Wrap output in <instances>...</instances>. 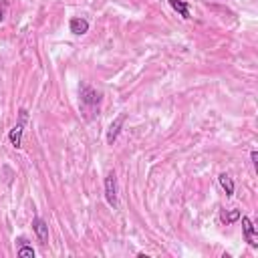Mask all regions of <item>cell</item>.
<instances>
[{"mask_svg": "<svg viewBox=\"0 0 258 258\" xmlns=\"http://www.w3.org/2000/svg\"><path fill=\"white\" fill-rule=\"evenodd\" d=\"M101 91H97L95 87L83 83L81 89H79V107H81V113L87 121L95 119L99 115V109H101Z\"/></svg>", "mask_w": 258, "mask_h": 258, "instance_id": "1", "label": "cell"}, {"mask_svg": "<svg viewBox=\"0 0 258 258\" xmlns=\"http://www.w3.org/2000/svg\"><path fill=\"white\" fill-rule=\"evenodd\" d=\"M26 121H28V111H26V109H20V111H18V121H16V125H14V127L10 129V133H8V141H10V145L16 147V149L22 147V133H24Z\"/></svg>", "mask_w": 258, "mask_h": 258, "instance_id": "2", "label": "cell"}, {"mask_svg": "<svg viewBox=\"0 0 258 258\" xmlns=\"http://www.w3.org/2000/svg\"><path fill=\"white\" fill-rule=\"evenodd\" d=\"M105 200L111 208H117L119 202H117V175L115 171H109L105 175Z\"/></svg>", "mask_w": 258, "mask_h": 258, "instance_id": "3", "label": "cell"}, {"mask_svg": "<svg viewBox=\"0 0 258 258\" xmlns=\"http://www.w3.org/2000/svg\"><path fill=\"white\" fill-rule=\"evenodd\" d=\"M125 121H127V113H119V115L113 119V123H111L109 129H107V143H109V145H113V143L117 141V137H119V133H121V129H123V125H125Z\"/></svg>", "mask_w": 258, "mask_h": 258, "instance_id": "4", "label": "cell"}, {"mask_svg": "<svg viewBox=\"0 0 258 258\" xmlns=\"http://www.w3.org/2000/svg\"><path fill=\"white\" fill-rule=\"evenodd\" d=\"M242 218V232H244V240L252 246V248H258V242H256V228L252 224V220L248 216H240Z\"/></svg>", "mask_w": 258, "mask_h": 258, "instance_id": "5", "label": "cell"}, {"mask_svg": "<svg viewBox=\"0 0 258 258\" xmlns=\"http://www.w3.org/2000/svg\"><path fill=\"white\" fill-rule=\"evenodd\" d=\"M32 230H34V234H36V238H38V242L44 246L46 242H48V224L42 220V218H34L32 220Z\"/></svg>", "mask_w": 258, "mask_h": 258, "instance_id": "6", "label": "cell"}, {"mask_svg": "<svg viewBox=\"0 0 258 258\" xmlns=\"http://www.w3.org/2000/svg\"><path fill=\"white\" fill-rule=\"evenodd\" d=\"M69 30L77 36H83L89 32V20L87 18H81V16H73L71 22H69Z\"/></svg>", "mask_w": 258, "mask_h": 258, "instance_id": "7", "label": "cell"}, {"mask_svg": "<svg viewBox=\"0 0 258 258\" xmlns=\"http://www.w3.org/2000/svg\"><path fill=\"white\" fill-rule=\"evenodd\" d=\"M240 210H236V208H230V210H226V208H222L220 210V220H222V224H234V222H238L240 220Z\"/></svg>", "mask_w": 258, "mask_h": 258, "instance_id": "8", "label": "cell"}, {"mask_svg": "<svg viewBox=\"0 0 258 258\" xmlns=\"http://www.w3.org/2000/svg\"><path fill=\"white\" fill-rule=\"evenodd\" d=\"M167 2H169V6H171L183 20L189 18V2H187V0H167Z\"/></svg>", "mask_w": 258, "mask_h": 258, "instance_id": "9", "label": "cell"}, {"mask_svg": "<svg viewBox=\"0 0 258 258\" xmlns=\"http://www.w3.org/2000/svg\"><path fill=\"white\" fill-rule=\"evenodd\" d=\"M218 181H220L222 189L226 191V196L232 198V196H234V179H232L228 173H220V175H218Z\"/></svg>", "mask_w": 258, "mask_h": 258, "instance_id": "10", "label": "cell"}, {"mask_svg": "<svg viewBox=\"0 0 258 258\" xmlns=\"http://www.w3.org/2000/svg\"><path fill=\"white\" fill-rule=\"evenodd\" d=\"M16 256H20V258H34V248L28 246V244H22V246H18Z\"/></svg>", "mask_w": 258, "mask_h": 258, "instance_id": "11", "label": "cell"}, {"mask_svg": "<svg viewBox=\"0 0 258 258\" xmlns=\"http://www.w3.org/2000/svg\"><path fill=\"white\" fill-rule=\"evenodd\" d=\"M6 12H8V2L6 0H0V24L6 18Z\"/></svg>", "mask_w": 258, "mask_h": 258, "instance_id": "12", "label": "cell"}, {"mask_svg": "<svg viewBox=\"0 0 258 258\" xmlns=\"http://www.w3.org/2000/svg\"><path fill=\"white\" fill-rule=\"evenodd\" d=\"M250 157H252V163H254V167H256V165H258V151L254 149V151L250 153Z\"/></svg>", "mask_w": 258, "mask_h": 258, "instance_id": "13", "label": "cell"}]
</instances>
